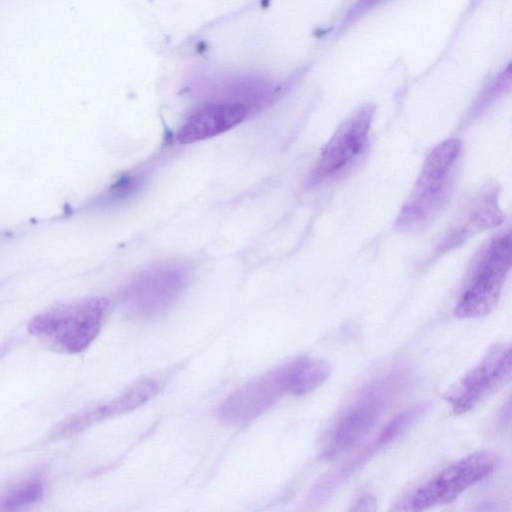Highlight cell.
Returning a JSON list of instances; mask_svg holds the SVG:
<instances>
[{"label":"cell","instance_id":"6da1fadb","mask_svg":"<svg viewBox=\"0 0 512 512\" xmlns=\"http://www.w3.org/2000/svg\"><path fill=\"white\" fill-rule=\"evenodd\" d=\"M409 382V373L396 367L367 384L344 409L323 441L321 458L334 460L356 447Z\"/></svg>","mask_w":512,"mask_h":512},{"label":"cell","instance_id":"7a4b0ae2","mask_svg":"<svg viewBox=\"0 0 512 512\" xmlns=\"http://www.w3.org/2000/svg\"><path fill=\"white\" fill-rule=\"evenodd\" d=\"M460 152V141L448 139L428 154L396 219L399 230H421L442 211L450 197Z\"/></svg>","mask_w":512,"mask_h":512},{"label":"cell","instance_id":"3957f363","mask_svg":"<svg viewBox=\"0 0 512 512\" xmlns=\"http://www.w3.org/2000/svg\"><path fill=\"white\" fill-rule=\"evenodd\" d=\"M107 307L104 297L58 304L33 317L28 331L56 351L79 353L97 337Z\"/></svg>","mask_w":512,"mask_h":512},{"label":"cell","instance_id":"277c9868","mask_svg":"<svg viewBox=\"0 0 512 512\" xmlns=\"http://www.w3.org/2000/svg\"><path fill=\"white\" fill-rule=\"evenodd\" d=\"M511 268V236L493 238L473 263L454 309L458 318H477L496 306Z\"/></svg>","mask_w":512,"mask_h":512},{"label":"cell","instance_id":"5b68a950","mask_svg":"<svg viewBox=\"0 0 512 512\" xmlns=\"http://www.w3.org/2000/svg\"><path fill=\"white\" fill-rule=\"evenodd\" d=\"M496 458L478 451L450 464L395 504L393 511H422L453 502L469 487L488 477Z\"/></svg>","mask_w":512,"mask_h":512},{"label":"cell","instance_id":"8992f818","mask_svg":"<svg viewBox=\"0 0 512 512\" xmlns=\"http://www.w3.org/2000/svg\"><path fill=\"white\" fill-rule=\"evenodd\" d=\"M375 107L366 104L353 111L324 146L310 178V185L334 181L348 173L364 155Z\"/></svg>","mask_w":512,"mask_h":512},{"label":"cell","instance_id":"52a82bcc","mask_svg":"<svg viewBox=\"0 0 512 512\" xmlns=\"http://www.w3.org/2000/svg\"><path fill=\"white\" fill-rule=\"evenodd\" d=\"M511 371V347L495 345L445 392L444 399L455 414L466 413L506 383L511 377Z\"/></svg>","mask_w":512,"mask_h":512},{"label":"cell","instance_id":"ba28073f","mask_svg":"<svg viewBox=\"0 0 512 512\" xmlns=\"http://www.w3.org/2000/svg\"><path fill=\"white\" fill-rule=\"evenodd\" d=\"M289 393L286 364L255 378L229 396L219 408V416L230 424H245L267 411Z\"/></svg>","mask_w":512,"mask_h":512},{"label":"cell","instance_id":"9c48e42d","mask_svg":"<svg viewBox=\"0 0 512 512\" xmlns=\"http://www.w3.org/2000/svg\"><path fill=\"white\" fill-rule=\"evenodd\" d=\"M183 288L182 276L174 270H158L147 274L126 293L128 312L137 318L149 319L163 313Z\"/></svg>","mask_w":512,"mask_h":512},{"label":"cell","instance_id":"30bf717a","mask_svg":"<svg viewBox=\"0 0 512 512\" xmlns=\"http://www.w3.org/2000/svg\"><path fill=\"white\" fill-rule=\"evenodd\" d=\"M157 390L156 382L142 380L111 401L73 415L60 424L55 433L58 437H67L94 423L129 412L151 399Z\"/></svg>","mask_w":512,"mask_h":512},{"label":"cell","instance_id":"8fae6325","mask_svg":"<svg viewBox=\"0 0 512 512\" xmlns=\"http://www.w3.org/2000/svg\"><path fill=\"white\" fill-rule=\"evenodd\" d=\"M246 114V107L237 102L205 104L187 118L177 133V140L188 144L209 139L235 127Z\"/></svg>","mask_w":512,"mask_h":512},{"label":"cell","instance_id":"7c38bea8","mask_svg":"<svg viewBox=\"0 0 512 512\" xmlns=\"http://www.w3.org/2000/svg\"><path fill=\"white\" fill-rule=\"evenodd\" d=\"M503 219L496 190H485L464 209L454 226L444 236L438 252L449 251L475 234L499 226Z\"/></svg>","mask_w":512,"mask_h":512},{"label":"cell","instance_id":"4fadbf2b","mask_svg":"<svg viewBox=\"0 0 512 512\" xmlns=\"http://www.w3.org/2000/svg\"><path fill=\"white\" fill-rule=\"evenodd\" d=\"M289 393L303 396L313 392L330 376L331 366L321 359L300 357L286 363Z\"/></svg>","mask_w":512,"mask_h":512},{"label":"cell","instance_id":"5bb4252c","mask_svg":"<svg viewBox=\"0 0 512 512\" xmlns=\"http://www.w3.org/2000/svg\"><path fill=\"white\" fill-rule=\"evenodd\" d=\"M430 407L420 403L394 416L380 431L377 439L386 447L404 434Z\"/></svg>","mask_w":512,"mask_h":512},{"label":"cell","instance_id":"9a60e30c","mask_svg":"<svg viewBox=\"0 0 512 512\" xmlns=\"http://www.w3.org/2000/svg\"><path fill=\"white\" fill-rule=\"evenodd\" d=\"M44 494V486L38 479L28 480L8 491L0 499V510L15 511L38 502Z\"/></svg>","mask_w":512,"mask_h":512},{"label":"cell","instance_id":"2e32d148","mask_svg":"<svg viewBox=\"0 0 512 512\" xmlns=\"http://www.w3.org/2000/svg\"><path fill=\"white\" fill-rule=\"evenodd\" d=\"M376 499L369 493H362L351 504V511H374L376 509Z\"/></svg>","mask_w":512,"mask_h":512},{"label":"cell","instance_id":"e0dca14e","mask_svg":"<svg viewBox=\"0 0 512 512\" xmlns=\"http://www.w3.org/2000/svg\"><path fill=\"white\" fill-rule=\"evenodd\" d=\"M379 1H381V0H363L362 4L367 6V5H372L374 3H377Z\"/></svg>","mask_w":512,"mask_h":512}]
</instances>
